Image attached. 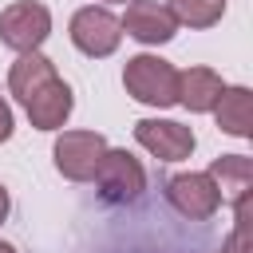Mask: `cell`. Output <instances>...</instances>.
<instances>
[{
	"mask_svg": "<svg viewBox=\"0 0 253 253\" xmlns=\"http://www.w3.org/2000/svg\"><path fill=\"white\" fill-rule=\"evenodd\" d=\"M166 202L186 217V221H210L221 210V190L206 170H186L166 182Z\"/></svg>",
	"mask_w": 253,
	"mask_h": 253,
	"instance_id": "8992f818",
	"label": "cell"
},
{
	"mask_svg": "<svg viewBox=\"0 0 253 253\" xmlns=\"http://www.w3.org/2000/svg\"><path fill=\"white\" fill-rule=\"evenodd\" d=\"M67 36H71V43H75L83 55L107 59V55H115L119 43H123V24H119V16H115L111 8L87 4V8H79V12L71 16Z\"/></svg>",
	"mask_w": 253,
	"mask_h": 253,
	"instance_id": "7a4b0ae2",
	"label": "cell"
},
{
	"mask_svg": "<svg viewBox=\"0 0 253 253\" xmlns=\"http://www.w3.org/2000/svg\"><path fill=\"white\" fill-rule=\"evenodd\" d=\"M134 142L154 154L158 162H182L194 154L198 138L186 123H174V119H138L134 123Z\"/></svg>",
	"mask_w": 253,
	"mask_h": 253,
	"instance_id": "52a82bcc",
	"label": "cell"
},
{
	"mask_svg": "<svg viewBox=\"0 0 253 253\" xmlns=\"http://www.w3.org/2000/svg\"><path fill=\"white\" fill-rule=\"evenodd\" d=\"M12 130H16V119H12V107H8V99L0 95V142H8V138H12Z\"/></svg>",
	"mask_w": 253,
	"mask_h": 253,
	"instance_id": "2e32d148",
	"label": "cell"
},
{
	"mask_svg": "<svg viewBox=\"0 0 253 253\" xmlns=\"http://www.w3.org/2000/svg\"><path fill=\"white\" fill-rule=\"evenodd\" d=\"M24 111H28V119H32L36 130H63V123H67L71 111H75V91L55 75V79H47V83L24 103Z\"/></svg>",
	"mask_w": 253,
	"mask_h": 253,
	"instance_id": "9c48e42d",
	"label": "cell"
},
{
	"mask_svg": "<svg viewBox=\"0 0 253 253\" xmlns=\"http://www.w3.org/2000/svg\"><path fill=\"white\" fill-rule=\"evenodd\" d=\"M119 24H123V32H126L130 40H138V43H146V47L170 43V40L178 36V20H174L170 8L158 4V0H130V4H126V16H123Z\"/></svg>",
	"mask_w": 253,
	"mask_h": 253,
	"instance_id": "ba28073f",
	"label": "cell"
},
{
	"mask_svg": "<svg viewBox=\"0 0 253 253\" xmlns=\"http://www.w3.org/2000/svg\"><path fill=\"white\" fill-rule=\"evenodd\" d=\"M91 182L99 186V194H103L107 202L126 206V202H138V198H142V190H146V170H142V162H138L130 150L107 146L103 158H99V166H95V178H91Z\"/></svg>",
	"mask_w": 253,
	"mask_h": 253,
	"instance_id": "3957f363",
	"label": "cell"
},
{
	"mask_svg": "<svg viewBox=\"0 0 253 253\" xmlns=\"http://www.w3.org/2000/svg\"><path fill=\"white\" fill-rule=\"evenodd\" d=\"M123 87L130 99H138L146 107H174L178 103V67L162 55L138 51L123 67Z\"/></svg>",
	"mask_w": 253,
	"mask_h": 253,
	"instance_id": "6da1fadb",
	"label": "cell"
},
{
	"mask_svg": "<svg viewBox=\"0 0 253 253\" xmlns=\"http://www.w3.org/2000/svg\"><path fill=\"white\" fill-rule=\"evenodd\" d=\"M107 4H126V0H107Z\"/></svg>",
	"mask_w": 253,
	"mask_h": 253,
	"instance_id": "d6986e66",
	"label": "cell"
},
{
	"mask_svg": "<svg viewBox=\"0 0 253 253\" xmlns=\"http://www.w3.org/2000/svg\"><path fill=\"white\" fill-rule=\"evenodd\" d=\"M103 150H107V138L99 130H59L51 158H55V170L67 182H91Z\"/></svg>",
	"mask_w": 253,
	"mask_h": 253,
	"instance_id": "5b68a950",
	"label": "cell"
},
{
	"mask_svg": "<svg viewBox=\"0 0 253 253\" xmlns=\"http://www.w3.org/2000/svg\"><path fill=\"white\" fill-rule=\"evenodd\" d=\"M206 174L217 182L221 202H237V198L253 194V162H249V154H221V158L210 162Z\"/></svg>",
	"mask_w": 253,
	"mask_h": 253,
	"instance_id": "4fadbf2b",
	"label": "cell"
},
{
	"mask_svg": "<svg viewBox=\"0 0 253 253\" xmlns=\"http://www.w3.org/2000/svg\"><path fill=\"white\" fill-rule=\"evenodd\" d=\"M0 253H16V245L12 241H0Z\"/></svg>",
	"mask_w": 253,
	"mask_h": 253,
	"instance_id": "ac0fdd59",
	"label": "cell"
},
{
	"mask_svg": "<svg viewBox=\"0 0 253 253\" xmlns=\"http://www.w3.org/2000/svg\"><path fill=\"white\" fill-rule=\"evenodd\" d=\"M213 119L225 134L249 138L253 134V95H249V87H225L221 99L213 103Z\"/></svg>",
	"mask_w": 253,
	"mask_h": 253,
	"instance_id": "7c38bea8",
	"label": "cell"
},
{
	"mask_svg": "<svg viewBox=\"0 0 253 253\" xmlns=\"http://www.w3.org/2000/svg\"><path fill=\"white\" fill-rule=\"evenodd\" d=\"M8 210H12V198H8V186H0V221L8 217Z\"/></svg>",
	"mask_w": 253,
	"mask_h": 253,
	"instance_id": "e0dca14e",
	"label": "cell"
},
{
	"mask_svg": "<svg viewBox=\"0 0 253 253\" xmlns=\"http://www.w3.org/2000/svg\"><path fill=\"white\" fill-rule=\"evenodd\" d=\"M166 8L186 28H213L225 16V0H166Z\"/></svg>",
	"mask_w": 253,
	"mask_h": 253,
	"instance_id": "5bb4252c",
	"label": "cell"
},
{
	"mask_svg": "<svg viewBox=\"0 0 253 253\" xmlns=\"http://www.w3.org/2000/svg\"><path fill=\"white\" fill-rule=\"evenodd\" d=\"M51 36V12L40 0H16L0 12V43L12 51H40Z\"/></svg>",
	"mask_w": 253,
	"mask_h": 253,
	"instance_id": "277c9868",
	"label": "cell"
},
{
	"mask_svg": "<svg viewBox=\"0 0 253 253\" xmlns=\"http://www.w3.org/2000/svg\"><path fill=\"white\" fill-rule=\"evenodd\" d=\"M221 91H225V79L213 67H186V71H178V103L186 111H194V115L213 111Z\"/></svg>",
	"mask_w": 253,
	"mask_h": 253,
	"instance_id": "30bf717a",
	"label": "cell"
},
{
	"mask_svg": "<svg viewBox=\"0 0 253 253\" xmlns=\"http://www.w3.org/2000/svg\"><path fill=\"white\" fill-rule=\"evenodd\" d=\"M221 253H253V194L233 202V233L221 241Z\"/></svg>",
	"mask_w": 253,
	"mask_h": 253,
	"instance_id": "9a60e30c",
	"label": "cell"
},
{
	"mask_svg": "<svg viewBox=\"0 0 253 253\" xmlns=\"http://www.w3.org/2000/svg\"><path fill=\"white\" fill-rule=\"evenodd\" d=\"M47 79H55V63H51L43 51H20V59H16L12 71H8V91H12L20 103H28Z\"/></svg>",
	"mask_w": 253,
	"mask_h": 253,
	"instance_id": "8fae6325",
	"label": "cell"
}]
</instances>
